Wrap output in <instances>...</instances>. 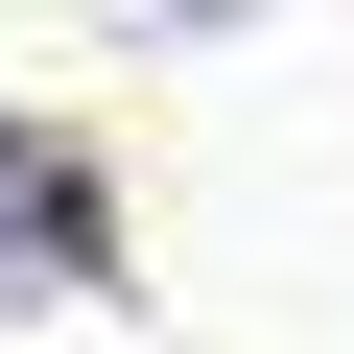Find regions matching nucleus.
<instances>
[{
    "instance_id": "nucleus-1",
    "label": "nucleus",
    "mask_w": 354,
    "mask_h": 354,
    "mask_svg": "<svg viewBox=\"0 0 354 354\" xmlns=\"http://www.w3.org/2000/svg\"><path fill=\"white\" fill-rule=\"evenodd\" d=\"M24 283H95V189H71V142L0 95V307H24Z\"/></svg>"
},
{
    "instance_id": "nucleus-2",
    "label": "nucleus",
    "mask_w": 354,
    "mask_h": 354,
    "mask_svg": "<svg viewBox=\"0 0 354 354\" xmlns=\"http://www.w3.org/2000/svg\"><path fill=\"white\" fill-rule=\"evenodd\" d=\"M71 24H118V48H213L236 0H71Z\"/></svg>"
}]
</instances>
